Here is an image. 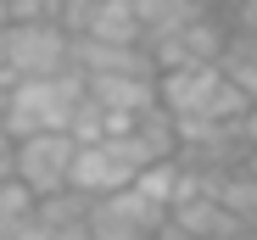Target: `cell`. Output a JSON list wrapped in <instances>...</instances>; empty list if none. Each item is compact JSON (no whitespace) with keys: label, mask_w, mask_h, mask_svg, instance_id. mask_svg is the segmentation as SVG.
Listing matches in <instances>:
<instances>
[{"label":"cell","mask_w":257,"mask_h":240,"mask_svg":"<svg viewBox=\"0 0 257 240\" xmlns=\"http://www.w3.org/2000/svg\"><path fill=\"white\" fill-rule=\"evenodd\" d=\"M157 95H162V112L174 123H229V129H240L246 112H251V95L240 84H229L218 62L157 73Z\"/></svg>","instance_id":"1"},{"label":"cell","mask_w":257,"mask_h":240,"mask_svg":"<svg viewBox=\"0 0 257 240\" xmlns=\"http://www.w3.org/2000/svg\"><path fill=\"white\" fill-rule=\"evenodd\" d=\"M78 101H84V78L78 73H62V78H17L12 95H6V112H0V129H6L12 140L73 129Z\"/></svg>","instance_id":"2"},{"label":"cell","mask_w":257,"mask_h":240,"mask_svg":"<svg viewBox=\"0 0 257 240\" xmlns=\"http://www.w3.org/2000/svg\"><path fill=\"white\" fill-rule=\"evenodd\" d=\"M146 51H151L157 73H168V67H212V62H224V51H229V23L218 12H196L174 34L146 39Z\"/></svg>","instance_id":"3"},{"label":"cell","mask_w":257,"mask_h":240,"mask_svg":"<svg viewBox=\"0 0 257 240\" xmlns=\"http://www.w3.org/2000/svg\"><path fill=\"white\" fill-rule=\"evenodd\" d=\"M12 78H62L73 73V34L62 23H12Z\"/></svg>","instance_id":"4"},{"label":"cell","mask_w":257,"mask_h":240,"mask_svg":"<svg viewBox=\"0 0 257 240\" xmlns=\"http://www.w3.org/2000/svg\"><path fill=\"white\" fill-rule=\"evenodd\" d=\"M73 156H78V140L67 129L17 140V184L34 190V201H45V195H56V190L73 184Z\"/></svg>","instance_id":"5"},{"label":"cell","mask_w":257,"mask_h":240,"mask_svg":"<svg viewBox=\"0 0 257 240\" xmlns=\"http://www.w3.org/2000/svg\"><path fill=\"white\" fill-rule=\"evenodd\" d=\"M162 223H168V207H157L135 184L90 201V240H157Z\"/></svg>","instance_id":"6"},{"label":"cell","mask_w":257,"mask_h":240,"mask_svg":"<svg viewBox=\"0 0 257 240\" xmlns=\"http://www.w3.org/2000/svg\"><path fill=\"white\" fill-rule=\"evenodd\" d=\"M135 179H140V156L123 145V134H112V140H90V145H78V156H73V190L90 195V201L128 190Z\"/></svg>","instance_id":"7"},{"label":"cell","mask_w":257,"mask_h":240,"mask_svg":"<svg viewBox=\"0 0 257 240\" xmlns=\"http://www.w3.org/2000/svg\"><path fill=\"white\" fill-rule=\"evenodd\" d=\"M84 90H90L95 106H106L112 117H123V123H135L140 112L162 106L157 95V73H112V78H84Z\"/></svg>","instance_id":"8"},{"label":"cell","mask_w":257,"mask_h":240,"mask_svg":"<svg viewBox=\"0 0 257 240\" xmlns=\"http://www.w3.org/2000/svg\"><path fill=\"white\" fill-rule=\"evenodd\" d=\"M78 39H101V45H146V28L135 0H90V17H84Z\"/></svg>","instance_id":"9"},{"label":"cell","mask_w":257,"mask_h":240,"mask_svg":"<svg viewBox=\"0 0 257 240\" xmlns=\"http://www.w3.org/2000/svg\"><path fill=\"white\" fill-rule=\"evenodd\" d=\"M135 12H140L146 39H162V34H174L179 23H190L201 6H196V0H135Z\"/></svg>","instance_id":"10"},{"label":"cell","mask_w":257,"mask_h":240,"mask_svg":"<svg viewBox=\"0 0 257 240\" xmlns=\"http://www.w3.org/2000/svg\"><path fill=\"white\" fill-rule=\"evenodd\" d=\"M6 179H17V140L0 129V184H6Z\"/></svg>","instance_id":"11"},{"label":"cell","mask_w":257,"mask_h":240,"mask_svg":"<svg viewBox=\"0 0 257 240\" xmlns=\"http://www.w3.org/2000/svg\"><path fill=\"white\" fill-rule=\"evenodd\" d=\"M12 240H51V229H45V223H39V218H23Z\"/></svg>","instance_id":"12"},{"label":"cell","mask_w":257,"mask_h":240,"mask_svg":"<svg viewBox=\"0 0 257 240\" xmlns=\"http://www.w3.org/2000/svg\"><path fill=\"white\" fill-rule=\"evenodd\" d=\"M240 140H246V151L257 156V101H251V112H246V123H240Z\"/></svg>","instance_id":"13"},{"label":"cell","mask_w":257,"mask_h":240,"mask_svg":"<svg viewBox=\"0 0 257 240\" xmlns=\"http://www.w3.org/2000/svg\"><path fill=\"white\" fill-rule=\"evenodd\" d=\"M0 84H17V78H12V45H6V28H0Z\"/></svg>","instance_id":"14"},{"label":"cell","mask_w":257,"mask_h":240,"mask_svg":"<svg viewBox=\"0 0 257 240\" xmlns=\"http://www.w3.org/2000/svg\"><path fill=\"white\" fill-rule=\"evenodd\" d=\"M196 6H201V12H224L229 0H196Z\"/></svg>","instance_id":"15"},{"label":"cell","mask_w":257,"mask_h":240,"mask_svg":"<svg viewBox=\"0 0 257 240\" xmlns=\"http://www.w3.org/2000/svg\"><path fill=\"white\" fill-rule=\"evenodd\" d=\"M12 234H17V223H12V218H0V240H12Z\"/></svg>","instance_id":"16"},{"label":"cell","mask_w":257,"mask_h":240,"mask_svg":"<svg viewBox=\"0 0 257 240\" xmlns=\"http://www.w3.org/2000/svg\"><path fill=\"white\" fill-rule=\"evenodd\" d=\"M251 45H257V39H251Z\"/></svg>","instance_id":"17"},{"label":"cell","mask_w":257,"mask_h":240,"mask_svg":"<svg viewBox=\"0 0 257 240\" xmlns=\"http://www.w3.org/2000/svg\"><path fill=\"white\" fill-rule=\"evenodd\" d=\"M157 240H162V234H157Z\"/></svg>","instance_id":"18"}]
</instances>
